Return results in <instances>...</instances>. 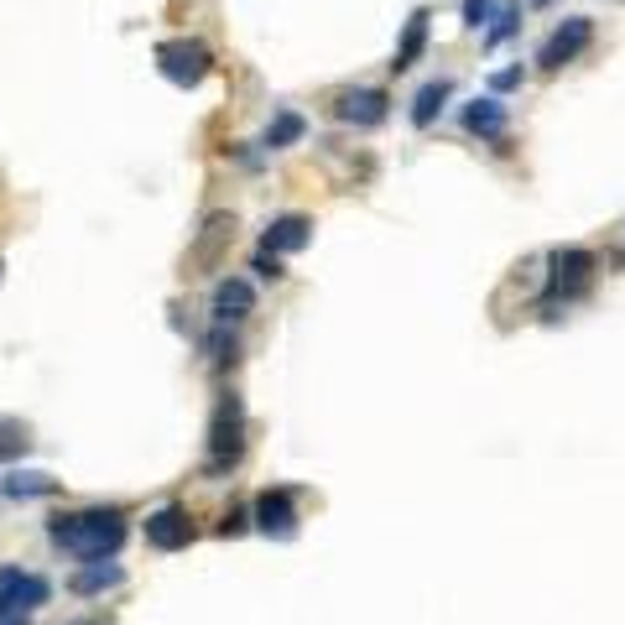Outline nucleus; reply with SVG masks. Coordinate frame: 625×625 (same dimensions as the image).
<instances>
[{
    "mask_svg": "<svg viewBox=\"0 0 625 625\" xmlns=\"http://www.w3.org/2000/svg\"><path fill=\"white\" fill-rule=\"evenodd\" d=\"M245 458V402L241 391H219L215 412H209V454H204V475L219 480Z\"/></svg>",
    "mask_w": 625,
    "mask_h": 625,
    "instance_id": "nucleus-2",
    "label": "nucleus"
},
{
    "mask_svg": "<svg viewBox=\"0 0 625 625\" xmlns=\"http://www.w3.org/2000/svg\"><path fill=\"white\" fill-rule=\"evenodd\" d=\"M308 245H312L308 215H277L261 235V250H271V256H297V250H308Z\"/></svg>",
    "mask_w": 625,
    "mask_h": 625,
    "instance_id": "nucleus-10",
    "label": "nucleus"
},
{
    "mask_svg": "<svg viewBox=\"0 0 625 625\" xmlns=\"http://www.w3.org/2000/svg\"><path fill=\"white\" fill-rule=\"evenodd\" d=\"M449 95H454V84H449V78H433V84H422V89H417V99H412V125H417V131H428V125L443 115Z\"/></svg>",
    "mask_w": 625,
    "mask_h": 625,
    "instance_id": "nucleus-16",
    "label": "nucleus"
},
{
    "mask_svg": "<svg viewBox=\"0 0 625 625\" xmlns=\"http://www.w3.org/2000/svg\"><path fill=\"white\" fill-rule=\"evenodd\" d=\"M245 312H256V287L245 277H219L215 282V323H241Z\"/></svg>",
    "mask_w": 625,
    "mask_h": 625,
    "instance_id": "nucleus-11",
    "label": "nucleus"
},
{
    "mask_svg": "<svg viewBox=\"0 0 625 625\" xmlns=\"http://www.w3.org/2000/svg\"><path fill=\"white\" fill-rule=\"evenodd\" d=\"M230 245H235V215H209L204 230H198V241L188 245V266L193 271H215Z\"/></svg>",
    "mask_w": 625,
    "mask_h": 625,
    "instance_id": "nucleus-7",
    "label": "nucleus"
},
{
    "mask_svg": "<svg viewBox=\"0 0 625 625\" xmlns=\"http://www.w3.org/2000/svg\"><path fill=\"white\" fill-rule=\"evenodd\" d=\"M495 11H501V0H464V26L485 32V26L495 22Z\"/></svg>",
    "mask_w": 625,
    "mask_h": 625,
    "instance_id": "nucleus-22",
    "label": "nucleus"
},
{
    "mask_svg": "<svg viewBox=\"0 0 625 625\" xmlns=\"http://www.w3.org/2000/svg\"><path fill=\"white\" fill-rule=\"evenodd\" d=\"M548 308H553L557 297L563 303H574V297H584L589 292V282H595V250H584V245H563V250H553L548 256Z\"/></svg>",
    "mask_w": 625,
    "mask_h": 625,
    "instance_id": "nucleus-4",
    "label": "nucleus"
},
{
    "mask_svg": "<svg viewBox=\"0 0 625 625\" xmlns=\"http://www.w3.org/2000/svg\"><path fill=\"white\" fill-rule=\"evenodd\" d=\"M303 131H308V121H303L297 110H277V115H271V125H266L261 146H266V151H287V146L303 142Z\"/></svg>",
    "mask_w": 625,
    "mask_h": 625,
    "instance_id": "nucleus-17",
    "label": "nucleus"
},
{
    "mask_svg": "<svg viewBox=\"0 0 625 625\" xmlns=\"http://www.w3.org/2000/svg\"><path fill=\"white\" fill-rule=\"evenodd\" d=\"M428 11H412L407 16V32H402V42H396V58H391V73H407L417 69V58L428 52Z\"/></svg>",
    "mask_w": 625,
    "mask_h": 625,
    "instance_id": "nucleus-13",
    "label": "nucleus"
},
{
    "mask_svg": "<svg viewBox=\"0 0 625 625\" xmlns=\"http://www.w3.org/2000/svg\"><path fill=\"white\" fill-rule=\"evenodd\" d=\"M121 584H125V568L110 563V557H105V563H84V568L69 578V589L84 595V600H89V595H105V589H121Z\"/></svg>",
    "mask_w": 625,
    "mask_h": 625,
    "instance_id": "nucleus-15",
    "label": "nucleus"
},
{
    "mask_svg": "<svg viewBox=\"0 0 625 625\" xmlns=\"http://www.w3.org/2000/svg\"><path fill=\"white\" fill-rule=\"evenodd\" d=\"M334 115L344 125H355V131H376L391 115V99H385V89H344L334 99Z\"/></svg>",
    "mask_w": 625,
    "mask_h": 625,
    "instance_id": "nucleus-9",
    "label": "nucleus"
},
{
    "mask_svg": "<svg viewBox=\"0 0 625 625\" xmlns=\"http://www.w3.org/2000/svg\"><path fill=\"white\" fill-rule=\"evenodd\" d=\"M250 271H256L261 282H282V277H287V266H282V256H271V250H256V261H250Z\"/></svg>",
    "mask_w": 625,
    "mask_h": 625,
    "instance_id": "nucleus-23",
    "label": "nucleus"
},
{
    "mask_svg": "<svg viewBox=\"0 0 625 625\" xmlns=\"http://www.w3.org/2000/svg\"><path fill=\"white\" fill-rule=\"evenodd\" d=\"M589 42H595V22H589V16H568V22H557L553 37L537 48V69L557 73L563 63H574V58L589 48Z\"/></svg>",
    "mask_w": 625,
    "mask_h": 625,
    "instance_id": "nucleus-5",
    "label": "nucleus"
},
{
    "mask_svg": "<svg viewBox=\"0 0 625 625\" xmlns=\"http://www.w3.org/2000/svg\"><path fill=\"white\" fill-rule=\"evenodd\" d=\"M516 32H522V5H516V0H501L495 22L485 26V42H490V48H501V42H511Z\"/></svg>",
    "mask_w": 625,
    "mask_h": 625,
    "instance_id": "nucleus-18",
    "label": "nucleus"
},
{
    "mask_svg": "<svg viewBox=\"0 0 625 625\" xmlns=\"http://www.w3.org/2000/svg\"><path fill=\"white\" fill-rule=\"evenodd\" d=\"M0 625H32L26 615H0Z\"/></svg>",
    "mask_w": 625,
    "mask_h": 625,
    "instance_id": "nucleus-26",
    "label": "nucleus"
},
{
    "mask_svg": "<svg viewBox=\"0 0 625 625\" xmlns=\"http://www.w3.org/2000/svg\"><path fill=\"white\" fill-rule=\"evenodd\" d=\"M125 511L121 505H89V511H52L48 542L73 553L78 563H105L125 548Z\"/></svg>",
    "mask_w": 625,
    "mask_h": 625,
    "instance_id": "nucleus-1",
    "label": "nucleus"
},
{
    "mask_svg": "<svg viewBox=\"0 0 625 625\" xmlns=\"http://www.w3.org/2000/svg\"><path fill=\"white\" fill-rule=\"evenodd\" d=\"M26 454H32V433H26V422L0 417V458H26Z\"/></svg>",
    "mask_w": 625,
    "mask_h": 625,
    "instance_id": "nucleus-19",
    "label": "nucleus"
},
{
    "mask_svg": "<svg viewBox=\"0 0 625 625\" xmlns=\"http://www.w3.org/2000/svg\"><path fill=\"white\" fill-rule=\"evenodd\" d=\"M157 69L177 89H198L209 78V69H215V52L204 42H193V37H172V42H157Z\"/></svg>",
    "mask_w": 625,
    "mask_h": 625,
    "instance_id": "nucleus-3",
    "label": "nucleus"
},
{
    "mask_svg": "<svg viewBox=\"0 0 625 625\" xmlns=\"http://www.w3.org/2000/svg\"><path fill=\"white\" fill-rule=\"evenodd\" d=\"M490 89H495V95H511V89H522V69H501V73H490Z\"/></svg>",
    "mask_w": 625,
    "mask_h": 625,
    "instance_id": "nucleus-25",
    "label": "nucleus"
},
{
    "mask_svg": "<svg viewBox=\"0 0 625 625\" xmlns=\"http://www.w3.org/2000/svg\"><path fill=\"white\" fill-rule=\"evenodd\" d=\"M22 584H26V568H0V615H16Z\"/></svg>",
    "mask_w": 625,
    "mask_h": 625,
    "instance_id": "nucleus-20",
    "label": "nucleus"
},
{
    "mask_svg": "<svg viewBox=\"0 0 625 625\" xmlns=\"http://www.w3.org/2000/svg\"><path fill=\"white\" fill-rule=\"evenodd\" d=\"M256 522H250V511L245 505H235V511H224V522H219V537H241V531H250Z\"/></svg>",
    "mask_w": 625,
    "mask_h": 625,
    "instance_id": "nucleus-24",
    "label": "nucleus"
},
{
    "mask_svg": "<svg viewBox=\"0 0 625 625\" xmlns=\"http://www.w3.org/2000/svg\"><path fill=\"white\" fill-rule=\"evenodd\" d=\"M464 131L480 142H505V105L495 95H480L475 105H464Z\"/></svg>",
    "mask_w": 625,
    "mask_h": 625,
    "instance_id": "nucleus-12",
    "label": "nucleus"
},
{
    "mask_svg": "<svg viewBox=\"0 0 625 625\" xmlns=\"http://www.w3.org/2000/svg\"><path fill=\"white\" fill-rule=\"evenodd\" d=\"M0 495H11V501H48V495H58V480L42 475V469H11L0 480Z\"/></svg>",
    "mask_w": 625,
    "mask_h": 625,
    "instance_id": "nucleus-14",
    "label": "nucleus"
},
{
    "mask_svg": "<svg viewBox=\"0 0 625 625\" xmlns=\"http://www.w3.org/2000/svg\"><path fill=\"white\" fill-rule=\"evenodd\" d=\"M146 542H151L157 553H183L193 542V516L183 505H157V511L146 516Z\"/></svg>",
    "mask_w": 625,
    "mask_h": 625,
    "instance_id": "nucleus-8",
    "label": "nucleus"
},
{
    "mask_svg": "<svg viewBox=\"0 0 625 625\" xmlns=\"http://www.w3.org/2000/svg\"><path fill=\"white\" fill-rule=\"evenodd\" d=\"M235 355H241V339L230 334V323H215V339H209V360L215 365H235Z\"/></svg>",
    "mask_w": 625,
    "mask_h": 625,
    "instance_id": "nucleus-21",
    "label": "nucleus"
},
{
    "mask_svg": "<svg viewBox=\"0 0 625 625\" xmlns=\"http://www.w3.org/2000/svg\"><path fill=\"white\" fill-rule=\"evenodd\" d=\"M250 522H256V531H266L271 542H292V537H297V501H292V490H282V485L261 490L256 505H250Z\"/></svg>",
    "mask_w": 625,
    "mask_h": 625,
    "instance_id": "nucleus-6",
    "label": "nucleus"
}]
</instances>
